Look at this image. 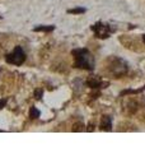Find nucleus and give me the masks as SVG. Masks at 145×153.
<instances>
[{"instance_id": "obj_1", "label": "nucleus", "mask_w": 145, "mask_h": 153, "mask_svg": "<svg viewBox=\"0 0 145 153\" xmlns=\"http://www.w3.org/2000/svg\"><path fill=\"white\" fill-rule=\"evenodd\" d=\"M72 55L75 57V66L76 68H81V69H87V70H93L94 68V59L92 54L85 50V49H79V50H74Z\"/></svg>"}, {"instance_id": "obj_2", "label": "nucleus", "mask_w": 145, "mask_h": 153, "mask_svg": "<svg viewBox=\"0 0 145 153\" xmlns=\"http://www.w3.org/2000/svg\"><path fill=\"white\" fill-rule=\"evenodd\" d=\"M26 60V55L22 50L21 46H17L9 55H7V61L9 64H14V65H22L23 61Z\"/></svg>"}, {"instance_id": "obj_3", "label": "nucleus", "mask_w": 145, "mask_h": 153, "mask_svg": "<svg viewBox=\"0 0 145 153\" xmlns=\"http://www.w3.org/2000/svg\"><path fill=\"white\" fill-rule=\"evenodd\" d=\"M111 71L116 75V76H121L127 71V65L124 60L121 59H115V64L111 66Z\"/></svg>"}, {"instance_id": "obj_4", "label": "nucleus", "mask_w": 145, "mask_h": 153, "mask_svg": "<svg viewBox=\"0 0 145 153\" xmlns=\"http://www.w3.org/2000/svg\"><path fill=\"white\" fill-rule=\"evenodd\" d=\"M92 30L94 31L95 36L97 37H101V38H106L109 36V26H104L102 25V23H97V25H94L93 27H92Z\"/></svg>"}, {"instance_id": "obj_5", "label": "nucleus", "mask_w": 145, "mask_h": 153, "mask_svg": "<svg viewBox=\"0 0 145 153\" xmlns=\"http://www.w3.org/2000/svg\"><path fill=\"white\" fill-rule=\"evenodd\" d=\"M111 128H112V121H111V117L109 116H103L102 120H101V129H102V130L108 131V130H111Z\"/></svg>"}, {"instance_id": "obj_6", "label": "nucleus", "mask_w": 145, "mask_h": 153, "mask_svg": "<svg viewBox=\"0 0 145 153\" xmlns=\"http://www.w3.org/2000/svg\"><path fill=\"white\" fill-rule=\"evenodd\" d=\"M87 84H88L90 88H99L101 85H102V83H101V80H99V79H94V78L88 79Z\"/></svg>"}, {"instance_id": "obj_7", "label": "nucleus", "mask_w": 145, "mask_h": 153, "mask_svg": "<svg viewBox=\"0 0 145 153\" xmlns=\"http://www.w3.org/2000/svg\"><path fill=\"white\" fill-rule=\"evenodd\" d=\"M55 30V26H40V27H36L33 31L36 32H51Z\"/></svg>"}, {"instance_id": "obj_8", "label": "nucleus", "mask_w": 145, "mask_h": 153, "mask_svg": "<svg viewBox=\"0 0 145 153\" xmlns=\"http://www.w3.org/2000/svg\"><path fill=\"white\" fill-rule=\"evenodd\" d=\"M40 115H41V112L38 111L36 107H31V111H30V117L31 119H38Z\"/></svg>"}, {"instance_id": "obj_9", "label": "nucleus", "mask_w": 145, "mask_h": 153, "mask_svg": "<svg viewBox=\"0 0 145 153\" xmlns=\"http://www.w3.org/2000/svg\"><path fill=\"white\" fill-rule=\"evenodd\" d=\"M67 13L69 14H83V13H85V9L84 8H74V9H69Z\"/></svg>"}, {"instance_id": "obj_10", "label": "nucleus", "mask_w": 145, "mask_h": 153, "mask_svg": "<svg viewBox=\"0 0 145 153\" xmlns=\"http://www.w3.org/2000/svg\"><path fill=\"white\" fill-rule=\"evenodd\" d=\"M42 89H36L35 91V97L37 98V100H41V97H42Z\"/></svg>"}, {"instance_id": "obj_11", "label": "nucleus", "mask_w": 145, "mask_h": 153, "mask_svg": "<svg viewBox=\"0 0 145 153\" xmlns=\"http://www.w3.org/2000/svg\"><path fill=\"white\" fill-rule=\"evenodd\" d=\"M5 105H7V100H0V110L5 106Z\"/></svg>"}, {"instance_id": "obj_12", "label": "nucleus", "mask_w": 145, "mask_h": 153, "mask_svg": "<svg viewBox=\"0 0 145 153\" xmlns=\"http://www.w3.org/2000/svg\"><path fill=\"white\" fill-rule=\"evenodd\" d=\"M143 40H144V42H145V35H144V37H143Z\"/></svg>"}]
</instances>
